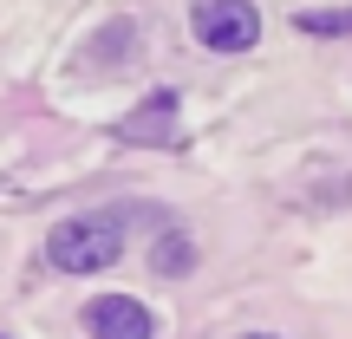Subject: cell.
<instances>
[{"label": "cell", "instance_id": "3957f363", "mask_svg": "<svg viewBox=\"0 0 352 339\" xmlns=\"http://www.w3.org/2000/svg\"><path fill=\"white\" fill-rule=\"evenodd\" d=\"M85 327H91V339H157V314L131 294H98L85 307Z\"/></svg>", "mask_w": 352, "mask_h": 339}, {"label": "cell", "instance_id": "277c9868", "mask_svg": "<svg viewBox=\"0 0 352 339\" xmlns=\"http://www.w3.org/2000/svg\"><path fill=\"white\" fill-rule=\"evenodd\" d=\"M300 33H352V7H327V13H300Z\"/></svg>", "mask_w": 352, "mask_h": 339}, {"label": "cell", "instance_id": "5b68a950", "mask_svg": "<svg viewBox=\"0 0 352 339\" xmlns=\"http://www.w3.org/2000/svg\"><path fill=\"white\" fill-rule=\"evenodd\" d=\"M248 339H267V333H248Z\"/></svg>", "mask_w": 352, "mask_h": 339}, {"label": "cell", "instance_id": "8992f818", "mask_svg": "<svg viewBox=\"0 0 352 339\" xmlns=\"http://www.w3.org/2000/svg\"><path fill=\"white\" fill-rule=\"evenodd\" d=\"M0 339H7V333H0Z\"/></svg>", "mask_w": 352, "mask_h": 339}, {"label": "cell", "instance_id": "7a4b0ae2", "mask_svg": "<svg viewBox=\"0 0 352 339\" xmlns=\"http://www.w3.org/2000/svg\"><path fill=\"white\" fill-rule=\"evenodd\" d=\"M189 26H196V39L209 52H248L254 39H261V13H254V0H196Z\"/></svg>", "mask_w": 352, "mask_h": 339}, {"label": "cell", "instance_id": "6da1fadb", "mask_svg": "<svg viewBox=\"0 0 352 339\" xmlns=\"http://www.w3.org/2000/svg\"><path fill=\"white\" fill-rule=\"evenodd\" d=\"M118 248H124V222L118 215H65L46 235V267H59V274H98V267L118 261Z\"/></svg>", "mask_w": 352, "mask_h": 339}]
</instances>
